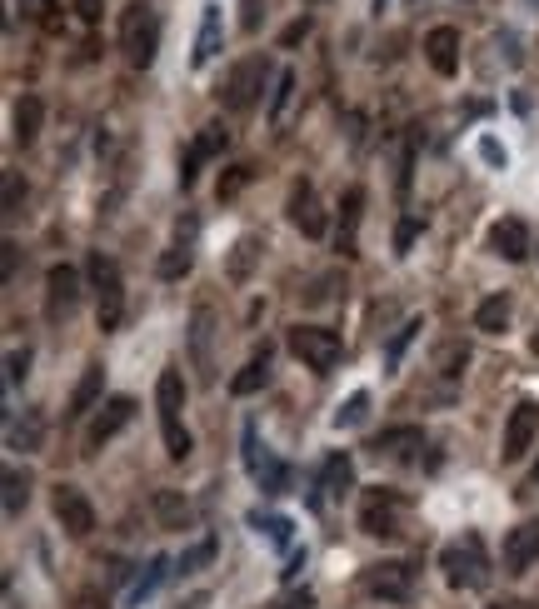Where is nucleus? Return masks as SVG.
<instances>
[{"label":"nucleus","mask_w":539,"mask_h":609,"mask_svg":"<svg viewBox=\"0 0 539 609\" xmlns=\"http://www.w3.org/2000/svg\"><path fill=\"white\" fill-rule=\"evenodd\" d=\"M155 410H160L165 455H170V460H190L195 440H190V430H185V420H180V410H185V375H180V370H160V380H155Z\"/></svg>","instance_id":"1"},{"label":"nucleus","mask_w":539,"mask_h":609,"mask_svg":"<svg viewBox=\"0 0 539 609\" xmlns=\"http://www.w3.org/2000/svg\"><path fill=\"white\" fill-rule=\"evenodd\" d=\"M440 570H445L450 590H485V585H490V575H495V565H490V555H485V540H480V535L450 540V545L440 550Z\"/></svg>","instance_id":"2"},{"label":"nucleus","mask_w":539,"mask_h":609,"mask_svg":"<svg viewBox=\"0 0 539 609\" xmlns=\"http://www.w3.org/2000/svg\"><path fill=\"white\" fill-rule=\"evenodd\" d=\"M120 50H125V60L135 65V70H145V65H155V50H160V15L150 10V5H125L120 10Z\"/></svg>","instance_id":"3"},{"label":"nucleus","mask_w":539,"mask_h":609,"mask_svg":"<svg viewBox=\"0 0 539 609\" xmlns=\"http://www.w3.org/2000/svg\"><path fill=\"white\" fill-rule=\"evenodd\" d=\"M265 85H275L270 60H265V55H245V60L230 65V75H225V85H220V100H225L230 115H245V110L265 95Z\"/></svg>","instance_id":"4"},{"label":"nucleus","mask_w":539,"mask_h":609,"mask_svg":"<svg viewBox=\"0 0 539 609\" xmlns=\"http://www.w3.org/2000/svg\"><path fill=\"white\" fill-rule=\"evenodd\" d=\"M85 270H90V285H95V320H100V330L110 335V330H120V320H125V280H120V265H115L105 250H95Z\"/></svg>","instance_id":"5"},{"label":"nucleus","mask_w":539,"mask_h":609,"mask_svg":"<svg viewBox=\"0 0 539 609\" xmlns=\"http://www.w3.org/2000/svg\"><path fill=\"white\" fill-rule=\"evenodd\" d=\"M290 355L305 365V370H315V375H330L335 365H340V355H345V340L330 330V325H290Z\"/></svg>","instance_id":"6"},{"label":"nucleus","mask_w":539,"mask_h":609,"mask_svg":"<svg viewBox=\"0 0 539 609\" xmlns=\"http://www.w3.org/2000/svg\"><path fill=\"white\" fill-rule=\"evenodd\" d=\"M360 590H365L370 600H385V605H410V600H415V565H405V560L365 565Z\"/></svg>","instance_id":"7"},{"label":"nucleus","mask_w":539,"mask_h":609,"mask_svg":"<svg viewBox=\"0 0 539 609\" xmlns=\"http://www.w3.org/2000/svg\"><path fill=\"white\" fill-rule=\"evenodd\" d=\"M400 515H405V500H400L395 490L370 485V490L360 495V530H365V535H375V540L400 535Z\"/></svg>","instance_id":"8"},{"label":"nucleus","mask_w":539,"mask_h":609,"mask_svg":"<svg viewBox=\"0 0 539 609\" xmlns=\"http://www.w3.org/2000/svg\"><path fill=\"white\" fill-rule=\"evenodd\" d=\"M245 470L255 475V485L265 495H285L290 490V465L275 460L270 450H260V430L255 425H245Z\"/></svg>","instance_id":"9"},{"label":"nucleus","mask_w":539,"mask_h":609,"mask_svg":"<svg viewBox=\"0 0 539 609\" xmlns=\"http://www.w3.org/2000/svg\"><path fill=\"white\" fill-rule=\"evenodd\" d=\"M135 420V400L130 395H110L100 410H95V420H90V430H85V455H100L125 425Z\"/></svg>","instance_id":"10"},{"label":"nucleus","mask_w":539,"mask_h":609,"mask_svg":"<svg viewBox=\"0 0 539 609\" xmlns=\"http://www.w3.org/2000/svg\"><path fill=\"white\" fill-rule=\"evenodd\" d=\"M80 305V270L75 265H50L45 275V320H70Z\"/></svg>","instance_id":"11"},{"label":"nucleus","mask_w":539,"mask_h":609,"mask_svg":"<svg viewBox=\"0 0 539 609\" xmlns=\"http://www.w3.org/2000/svg\"><path fill=\"white\" fill-rule=\"evenodd\" d=\"M55 520H60V530L70 535V540H85L90 530H95V505L85 500V490H75V485H55Z\"/></svg>","instance_id":"12"},{"label":"nucleus","mask_w":539,"mask_h":609,"mask_svg":"<svg viewBox=\"0 0 539 609\" xmlns=\"http://www.w3.org/2000/svg\"><path fill=\"white\" fill-rule=\"evenodd\" d=\"M190 360H195L200 380L215 385V310L210 305H195V315H190Z\"/></svg>","instance_id":"13"},{"label":"nucleus","mask_w":539,"mask_h":609,"mask_svg":"<svg viewBox=\"0 0 539 609\" xmlns=\"http://www.w3.org/2000/svg\"><path fill=\"white\" fill-rule=\"evenodd\" d=\"M539 560V520H525L505 535V550H500V565L505 575H525L530 565Z\"/></svg>","instance_id":"14"},{"label":"nucleus","mask_w":539,"mask_h":609,"mask_svg":"<svg viewBox=\"0 0 539 609\" xmlns=\"http://www.w3.org/2000/svg\"><path fill=\"white\" fill-rule=\"evenodd\" d=\"M215 155H225V130H220V125H205V130L190 140V150L180 155V185L190 190V185L200 180V165L215 160Z\"/></svg>","instance_id":"15"},{"label":"nucleus","mask_w":539,"mask_h":609,"mask_svg":"<svg viewBox=\"0 0 539 609\" xmlns=\"http://www.w3.org/2000/svg\"><path fill=\"white\" fill-rule=\"evenodd\" d=\"M420 450H425V430L420 425H390V430H380L370 440V455H380V460H415Z\"/></svg>","instance_id":"16"},{"label":"nucleus","mask_w":539,"mask_h":609,"mask_svg":"<svg viewBox=\"0 0 539 609\" xmlns=\"http://www.w3.org/2000/svg\"><path fill=\"white\" fill-rule=\"evenodd\" d=\"M290 220H295L310 240L325 235V210H320V195H315L310 180H295V185H290Z\"/></svg>","instance_id":"17"},{"label":"nucleus","mask_w":539,"mask_h":609,"mask_svg":"<svg viewBox=\"0 0 539 609\" xmlns=\"http://www.w3.org/2000/svg\"><path fill=\"white\" fill-rule=\"evenodd\" d=\"M535 430H539V405L535 400H525V405H515L510 410V425H505V460H520L530 445H535Z\"/></svg>","instance_id":"18"},{"label":"nucleus","mask_w":539,"mask_h":609,"mask_svg":"<svg viewBox=\"0 0 539 609\" xmlns=\"http://www.w3.org/2000/svg\"><path fill=\"white\" fill-rule=\"evenodd\" d=\"M195 220H180V240L175 245H165V255L155 260V275L160 280H185L190 275V265H195Z\"/></svg>","instance_id":"19"},{"label":"nucleus","mask_w":539,"mask_h":609,"mask_svg":"<svg viewBox=\"0 0 539 609\" xmlns=\"http://www.w3.org/2000/svg\"><path fill=\"white\" fill-rule=\"evenodd\" d=\"M425 55H430V65H435V75H455L460 70V30L455 25H435L430 35H425Z\"/></svg>","instance_id":"20"},{"label":"nucleus","mask_w":539,"mask_h":609,"mask_svg":"<svg viewBox=\"0 0 539 609\" xmlns=\"http://www.w3.org/2000/svg\"><path fill=\"white\" fill-rule=\"evenodd\" d=\"M315 490H320V505H325V500H345V495L355 490V460H350L345 450H335V455L320 465V485H315Z\"/></svg>","instance_id":"21"},{"label":"nucleus","mask_w":539,"mask_h":609,"mask_svg":"<svg viewBox=\"0 0 539 609\" xmlns=\"http://www.w3.org/2000/svg\"><path fill=\"white\" fill-rule=\"evenodd\" d=\"M150 515H155L160 530H190L195 525V505L180 490H155L150 495Z\"/></svg>","instance_id":"22"},{"label":"nucleus","mask_w":539,"mask_h":609,"mask_svg":"<svg viewBox=\"0 0 539 609\" xmlns=\"http://www.w3.org/2000/svg\"><path fill=\"white\" fill-rule=\"evenodd\" d=\"M490 250H495L500 260H510V265L525 260V255H530V230H525V220H515V215H510V220H495V225H490Z\"/></svg>","instance_id":"23"},{"label":"nucleus","mask_w":539,"mask_h":609,"mask_svg":"<svg viewBox=\"0 0 539 609\" xmlns=\"http://www.w3.org/2000/svg\"><path fill=\"white\" fill-rule=\"evenodd\" d=\"M360 215H365V185H350V190L340 195V235H335L345 255L360 250Z\"/></svg>","instance_id":"24"},{"label":"nucleus","mask_w":539,"mask_h":609,"mask_svg":"<svg viewBox=\"0 0 539 609\" xmlns=\"http://www.w3.org/2000/svg\"><path fill=\"white\" fill-rule=\"evenodd\" d=\"M100 395H105V365H85V375H80V385H75V395H70V420H85L90 410H100Z\"/></svg>","instance_id":"25"},{"label":"nucleus","mask_w":539,"mask_h":609,"mask_svg":"<svg viewBox=\"0 0 539 609\" xmlns=\"http://www.w3.org/2000/svg\"><path fill=\"white\" fill-rule=\"evenodd\" d=\"M220 30H225L220 5H205V20H200V35H195V50H190V65H195V70L210 65V60L220 55Z\"/></svg>","instance_id":"26"},{"label":"nucleus","mask_w":539,"mask_h":609,"mask_svg":"<svg viewBox=\"0 0 539 609\" xmlns=\"http://www.w3.org/2000/svg\"><path fill=\"white\" fill-rule=\"evenodd\" d=\"M40 440H45V420H40L35 410H30L25 420H20V415H10V420H5V445H10V450L35 455V450H40Z\"/></svg>","instance_id":"27"},{"label":"nucleus","mask_w":539,"mask_h":609,"mask_svg":"<svg viewBox=\"0 0 539 609\" xmlns=\"http://www.w3.org/2000/svg\"><path fill=\"white\" fill-rule=\"evenodd\" d=\"M165 575H170V560H165V555H155V560H150V565L135 575V585L125 590V609H140V605H145V600H150V595L165 585Z\"/></svg>","instance_id":"28"},{"label":"nucleus","mask_w":539,"mask_h":609,"mask_svg":"<svg viewBox=\"0 0 539 609\" xmlns=\"http://www.w3.org/2000/svg\"><path fill=\"white\" fill-rule=\"evenodd\" d=\"M265 385H270V345H265V350H255V355L245 360V370L230 380V395H240V400H245V395H255V390H265Z\"/></svg>","instance_id":"29"},{"label":"nucleus","mask_w":539,"mask_h":609,"mask_svg":"<svg viewBox=\"0 0 539 609\" xmlns=\"http://www.w3.org/2000/svg\"><path fill=\"white\" fill-rule=\"evenodd\" d=\"M40 120H45V105L35 95H20L15 100V145H35L40 140Z\"/></svg>","instance_id":"30"},{"label":"nucleus","mask_w":539,"mask_h":609,"mask_svg":"<svg viewBox=\"0 0 539 609\" xmlns=\"http://www.w3.org/2000/svg\"><path fill=\"white\" fill-rule=\"evenodd\" d=\"M255 260H260V235H240V240H235V250H230V260H225V280L245 285V280H250V270H255Z\"/></svg>","instance_id":"31"},{"label":"nucleus","mask_w":539,"mask_h":609,"mask_svg":"<svg viewBox=\"0 0 539 609\" xmlns=\"http://www.w3.org/2000/svg\"><path fill=\"white\" fill-rule=\"evenodd\" d=\"M505 325H510V300H505V295L480 300V310H475V330H485V335H505Z\"/></svg>","instance_id":"32"},{"label":"nucleus","mask_w":539,"mask_h":609,"mask_svg":"<svg viewBox=\"0 0 539 609\" xmlns=\"http://www.w3.org/2000/svg\"><path fill=\"white\" fill-rule=\"evenodd\" d=\"M420 330H425V320H420V315H415V320H405V325L395 330V340L385 345V375H395V370H400V360H405V350L415 345V335H420Z\"/></svg>","instance_id":"33"},{"label":"nucleus","mask_w":539,"mask_h":609,"mask_svg":"<svg viewBox=\"0 0 539 609\" xmlns=\"http://www.w3.org/2000/svg\"><path fill=\"white\" fill-rule=\"evenodd\" d=\"M465 365H470V345H465V340H450V345L435 350V370H440L445 380H460Z\"/></svg>","instance_id":"34"},{"label":"nucleus","mask_w":539,"mask_h":609,"mask_svg":"<svg viewBox=\"0 0 539 609\" xmlns=\"http://www.w3.org/2000/svg\"><path fill=\"white\" fill-rule=\"evenodd\" d=\"M365 415H370V390H355L340 410H335V430H355V425H365Z\"/></svg>","instance_id":"35"},{"label":"nucleus","mask_w":539,"mask_h":609,"mask_svg":"<svg viewBox=\"0 0 539 609\" xmlns=\"http://www.w3.org/2000/svg\"><path fill=\"white\" fill-rule=\"evenodd\" d=\"M250 525L260 530V535H270V545H290V535H295V525L285 520V515H265V510H250Z\"/></svg>","instance_id":"36"},{"label":"nucleus","mask_w":539,"mask_h":609,"mask_svg":"<svg viewBox=\"0 0 539 609\" xmlns=\"http://www.w3.org/2000/svg\"><path fill=\"white\" fill-rule=\"evenodd\" d=\"M295 85H300L295 70H280V75H275V90H270V120H275V125L285 120V110H290V100H295Z\"/></svg>","instance_id":"37"},{"label":"nucleus","mask_w":539,"mask_h":609,"mask_svg":"<svg viewBox=\"0 0 539 609\" xmlns=\"http://www.w3.org/2000/svg\"><path fill=\"white\" fill-rule=\"evenodd\" d=\"M25 500H30V475H20V470H5V515L15 520V515L25 510Z\"/></svg>","instance_id":"38"},{"label":"nucleus","mask_w":539,"mask_h":609,"mask_svg":"<svg viewBox=\"0 0 539 609\" xmlns=\"http://www.w3.org/2000/svg\"><path fill=\"white\" fill-rule=\"evenodd\" d=\"M210 560H215V540L205 535V540H195V545H190V550H185V555H180L175 565H180V575H200V570H205Z\"/></svg>","instance_id":"39"},{"label":"nucleus","mask_w":539,"mask_h":609,"mask_svg":"<svg viewBox=\"0 0 539 609\" xmlns=\"http://www.w3.org/2000/svg\"><path fill=\"white\" fill-rule=\"evenodd\" d=\"M5 220H15L20 210H25V180H20V170H5Z\"/></svg>","instance_id":"40"},{"label":"nucleus","mask_w":539,"mask_h":609,"mask_svg":"<svg viewBox=\"0 0 539 609\" xmlns=\"http://www.w3.org/2000/svg\"><path fill=\"white\" fill-rule=\"evenodd\" d=\"M420 230H425V220H420V215H405L400 230H395V255H410V245H415Z\"/></svg>","instance_id":"41"},{"label":"nucleus","mask_w":539,"mask_h":609,"mask_svg":"<svg viewBox=\"0 0 539 609\" xmlns=\"http://www.w3.org/2000/svg\"><path fill=\"white\" fill-rule=\"evenodd\" d=\"M395 185H400V200H410V185H415V140H410L405 155H400V175H395Z\"/></svg>","instance_id":"42"},{"label":"nucleus","mask_w":539,"mask_h":609,"mask_svg":"<svg viewBox=\"0 0 539 609\" xmlns=\"http://www.w3.org/2000/svg\"><path fill=\"white\" fill-rule=\"evenodd\" d=\"M245 185H250V165H235L230 175H220V200H235Z\"/></svg>","instance_id":"43"},{"label":"nucleus","mask_w":539,"mask_h":609,"mask_svg":"<svg viewBox=\"0 0 539 609\" xmlns=\"http://www.w3.org/2000/svg\"><path fill=\"white\" fill-rule=\"evenodd\" d=\"M25 370H30V350H10V355H5V385L15 390V385L25 380Z\"/></svg>","instance_id":"44"},{"label":"nucleus","mask_w":539,"mask_h":609,"mask_svg":"<svg viewBox=\"0 0 539 609\" xmlns=\"http://www.w3.org/2000/svg\"><path fill=\"white\" fill-rule=\"evenodd\" d=\"M305 35H310V15H300L295 25H285V30H280V50H290V45H300Z\"/></svg>","instance_id":"45"},{"label":"nucleus","mask_w":539,"mask_h":609,"mask_svg":"<svg viewBox=\"0 0 539 609\" xmlns=\"http://www.w3.org/2000/svg\"><path fill=\"white\" fill-rule=\"evenodd\" d=\"M480 155H485V160H490V165H500V170H505V165H510V155H505V145H500V140H495V135H485V140H480Z\"/></svg>","instance_id":"46"},{"label":"nucleus","mask_w":539,"mask_h":609,"mask_svg":"<svg viewBox=\"0 0 539 609\" xmlns=\"http://www.w3.org/2000/svg\"><path fill=\"white\" fill-rule=\"evenodd\" d=\"M335 285H340V275H335V270H330V275H320V280H315V290H310V305H325V300L335 295Z\"/></svg>","instance_id":"47"},{"label":"nucleus","mask_w":539,"mask_h":609,"mask_svg":"<svg viewBox=\"0 0 539 609\" xmlns=\"http://www.w3.org/2000/svg\"><path fill=\"white\" fill-rule=\"evenodd\" d=\"M275 609H315V595H310V590H290Z\"/></svg>","instance_id":"48"},{"label":"nucleus","mask_w":539,"mask_h":609,"mask_svg":"<svg viewBox=\"0 0 539 609\" xmlns=\"http://www.w3.org/2000/svg\"><path fill=\"white\" fill-rule=\"evenodd\" d=\"M260 5H265V0H245V5H240V10H245V15H240V30H260Z\"/></svg>","instance_id":"49"},{"label":"nucleus","mask_w":539,"mask_h":609,"mask_svg":"<svg viewBox=\"0 0 539 609\" xmlns=\"http://www.w3.org/2000/svg\"><path fill=\"white\" fill-rule=\"evenodd\" d=\"M100 10H105L100 0H75V15H80L85 25H95V20H100Z\"/></svg>","instance_id":"50"},{"label":"nucleus","mask_w":539,"mask_h":609,"mask_svg":"<svg viewBox=\"0 0 539 609\" xmlns=\"http://www.w3.org/2000/svg\"><path fill=\"white\" fill-rule=\"evenodd\" d=\"M70 609H105V595H100V590H80Z\"/></svg>","instance_id":"51"},{"label":"nucleus","mask_w":539,"mask_h":609,"mask_svg":"<svg viewBox=\"0 0 539 609\" xmlns=\"http://www.w3.org/2000/svg\"><path fill=\"white\" fill-rule=\"evenodd\" d=\"M500 45H505V55H510V65H520V40H515V35H510V30H505V35H500Z\"/></svg>","instance_id":"52"},{"label":"nucleus","mask_w":539,"mask_h":609,"mask_svg":"<svg viewBox=\"0 0 539 609\" xmlns=\"http://www.w3.org/2000/svg\"><path fill=\"white\" fill-rule=\"evenodd\" d=\"M300 570H305V550H295V555H290V570H280V575H285V580H295Z\"/></svg>","instance_id":"53"},{"label":"nucleus","mask_w":539,"mask_h":609,"mask_svg":"<svg viewBox=\"0 0 539 609\" xmlns=\"http://www.w3.org/2000/svg\"><path fill=\"white\" fill-rule=\"evenodd\" d=\"M0 250H5V280H10V275H15V245H10V240H5V245H0Z\"/></svg>","instance_id":"54"},{"label":"nucleus","mask_w":539,"mask_h":609,"mask_svg":"<svg viewBox=\"0 0 539 609\" xmlns=\"http://www.w3.org/2000/svg\"><path fill=\"white\" fill-rule=\"evenodd\" d=\"M20 5H25V10H45L50 0H20Z\"/></svg>","instance_id":"55"},{"label":"nucleus","mask_w":539,"mask_h":609,"mask_svg":"<svg viewBox=\"0 0 539 609\" xmlns=\"http://www.w3.org/2000/svg\"><path fill=\"white\" fill-rule=\"evenodd\" d=\"M495 609H535V605H495Z\"/></svg>","instance_id":"56"},{"label":"nucleus","mask_w":539,"mask_h":609,"mask_svg":"<svg viewBox=\"0 0 539 609\" xmlns=\"http://www.w3.org/2000/svg\"><path fill=\"white\" fill-rule=\"evenodd\" d=\"M385 5H390V0H375V10H380V15H385Z\"/></svg>","instance_id":"57"},{"label":"nucleus","mask_w":539,"mask_h":609,"mask_svg":"<svg viewBox=\"0 0 539 609\" xmlns=\"http://www.w3.org/2000/svg\"><path fill=\"white\" fill-rule=\"evenodd\" d=\"M305 5H325V0H305Z\"/></svg>","instance_id":"58"},{"label":"nucleus","mask_w":539,"mask_h":609,"mask_svg":"<svg viewBox=\"0 0 539 609\" xmlns=\"http://www.w3.org/2000/svg\"><path fill=\"white\" fill-rule=\"evenodd\" d=\"M525 5H535V10H539V0H525Z\"/></svg>","instance_id":"59"},{"label":"nucleus","mask_w":539,"mask_h":609,"mask_svg":"<svg viewBox=\"0 0 539 609\" xmlns=\"http://www.w3.org/2000/svg\"><path fill=\"white\" fill-rule=\"evenodd\" d=\"M535 485H539V465H535Z\"/></svg>","instance_id":"60"},{"label":"nucleus","mask_w":539,"mask_h":609,"mask_svg":"<svg viewBox=\"0 0 539 609\" xmlns=\"http://www.w3.org/2000/svg\"><path fill=\"white\" fill-rule=\"evenodd\" d=\"M535 350H539V330H535Z\"/></svg>","instance_id":"61"}]
</instances>
